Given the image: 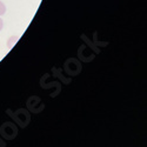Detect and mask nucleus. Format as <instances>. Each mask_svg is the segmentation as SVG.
Segmentation results:
<instances>
[{
    "label": "nucleus",
    "instance_id": "423d86ee",
    "mask_svg": "<svg viewBox=\"0 0 147 147\" xmlns=\"http://www.w3.org/2000/svg\"><path fill=\"white\" fill-rule=\"evenodd\" d=\"M3 27H4V22H3L1 18H0V31H1V30H3Z\"/></svg>",
    "mask_w": 147,
    "mask_h": 147
},
{
    "label": "nucleus",
    "instance_id": "20e7f679",
    "mask_svg": "<svg viewBox=\"0 0 147 147\" xmlns=\"http://www.w3.org/2000/svg\"><path fill=\"white\" fill-rule=\"evenodd\" d=\"M19 38H20L19 35H11L8 38V40H7V48H9V50L11 48H13V46L18 42Z\"/></svg>",
    "mask_w": 147,
    "mask_h": 147
},
{
    "label": "nucleus",
    "instance_id": "f257e3e1",
    "mask_svg": "<svg viewBox=\"0 0 147 147\" xmlns=\"http://www.w3.org/2000/svg\"><path fill=\"white\" fill-rule=\"evenodd\" d=\"M0 134L6 140H13L18 134V128L13 122H4L0 127Z\"/></svg>",
    "mask_w": 147,
    "mask_h": 147
},
{
    "label": "nucleus",
    "instance_id": "39448f33",
    "mask_svg": "<svg viewBox=\"0 0 147 147\" xmlns=\"http://www.w3.org/2000/svg\"><path fill=\"white\" fill-rule=\"evenodd\" d=\"M5 13H6V6L3 1H0V17L4 16Z\"/></svg>",
    "mask_w": 147,
    "mask_h": 147
},
{
    "label": "nucleus",
    "instance_id": "7ed1b4c3",
    "mask_svg": "<svg viewBox=\"0 0 147 147\" xmlns=\"http://www.w3.org/2000/svg\"><path fill=\"white\" fill-rule=\"evenodd\" d=\"M64 67H65V72L67 73V74L72 76V77L79 74V73L81 72V65L76 59H68L65 63Z\"/></svg>",
    "mask_w": 147,
    "mask_h": 147
},
{
    "label": "nucleus",
    "instance_id": "f03ea898",
    "mask_svg": "<svg viewBox=\"0 0 147 147\" xmlns=\"http://www.w3.org/2000/svg\"><path fill=\"white\" fill-rule=\"evenodd\" d=\"M12 118H13L17 122H18V125L22 128H25L28 124H30V120H31V115L30 113L26 111V109H18V111H16L13 114L11 115Z\"/></svg>",
    "mask_w": 147,
    "mask_h": 147
}]
</instances>
